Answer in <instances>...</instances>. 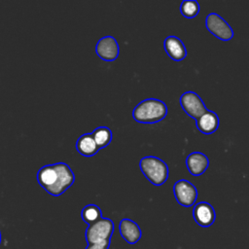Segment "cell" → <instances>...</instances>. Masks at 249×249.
I'll return each instance as SVG.
<instances>
[{
	"instance_id": "obj_4",
	"label": "cell",
	"mask_w": 249,
	"mask_h": 249,
	"mask_svg": "<svg viewBox=\"0 0 249 249\" xmlns=\"http://www.w3.org/2000/svg\"><path fill=\"white\" fill-rule=\"evenodd\" d=\"M114 232V223L109 218H101L97 222L89 225L85 237L88 245L103 242H111V237Z\"/></svg>"
},
{
	"instance_id": "obj_9",
	"label": "cell",
	"mask_w": 249,
	"mask_h": 249,
	"mask_svg": "<svg viewBox=\"0 0 249 249\" xmlns=\"http://www.w3.org/2000/svg\"><path fill=\"white\" fill-rule=\"evenodd\" d=\"M193 216L196 223L203 228L210 227L216 219V213L213 206L206 201L197 202L194 206Z\"/></svg>"
},
{
	"instance_id": "obj_10",
	"label": "cell",
	"mask_w": 249,
	"mask_h": 249,
	"mask_svg": "<svg viewBox=\"0 0 249 249\" xmlns=\"http://www.w3.org/2000/svg\"><path fill=\"white\" fill-rule=\"evenodd\" d=\"M186 166L192 175L199 176L208 168L209 160L201 152H193L186 159Z\"/></svg>"
},
{
	"instance_id": "obj_13",
	"label": "cell",
	"mask_w": 249,
	"mask_h": 249,
	"mask_svg": "<svg viewBox=\"0 0 249 249\" xmlns=\"http://www.w3.org/2000/svg\"><path fill=\"white\" fill-rule=\"evenodd\" d=\"M196 127L203 134H211L219 127L218 115L210 110H207L196 120Z\"/></svg>"
},
{
	"instance_id": "obj_19",
	"label": "cell",
	"mask_w": 249,
	"mask_h": 249,
	"mask_svg": "<svg viewBox=\"0 0 249 249\" xmlns=\"http://www.w3.org/2000/svg\"><path fill=\"white\" fill-rule=\"evenodd\" d=\"M0 244H1V231H0Z\"/></svg>"
},
{
	"instance_id": "obj_2",
	"label": "cell",
	"mask_w": 249,
	"mask_h": 249,
	"mask_svg": "<svg viewBox=\"0 0 249 249\" xmlns=\"http://www.w3.org/2000/svg\"><path fill=\"white\" fill-rule=\"evenodd\" d=\"M167 115V106L157 98H147L139 102L132 111L133 119L140 124H155Z\"/></svg>"
},
{
	"instance_id": "obj_11",
	"label": "cell",
	"mask_w": 249,
	"mask_h": 249,
	"mask_svg": "<svg viewBox=\"0 0 249 249\" xmlns=\"http://www.w3.org/2000/svg\"><path fill=\"white\" fill-rule=\"evenodd\" d=\"M163 47L168 56L175 61L183 60L187 56L186 47L181 39H179L177 36H167L164 39Z\"/></svg>"
},
{
	"instance_id": "obj_6",
	"label": "cell",
	"mask_w": 249,
	"mask_h": 249,
	"mask_svg": "<svg viewBox=\"0 0 249 249\" xmlns=\"http://www.w3.org/2000/svg\"><path fill=\"white\" fill-rule=\"evenodd\" d=\"M179 102L185 113L196 121L208 110L200 96L192 90L184 92L180 96Z\"/></svg>"
},
{
	"instance_id": "obj_14",
	"label": "cell",
	"mask_w": 249,
	"mask_h": 249,
	"mask_svg": "<svg viewBox=\"0 0 249 249\" xmlns=\"http://www.w3.org/2000/svg\"><path fill=\"white\" fill-rule=\"evenodd\" d=\"M76 150L84 157H92L100 149L96 145L91 133L81 135L76 142Z\"/></svg>"
},
{
	"instance_id": "obj_12",
	"label": "cell",
	"mask_w": 249,
	"mask_h": 249,
	"mask_svg": "<svg viewBox=\"0 0 249 249\" xmlns=\"http://www.w3.org/2000/svg\"><path fill=\"white\" fill-rule=\"evenodd\" d=\"M119 231L122 237L129 244H135L141 238L142 232L137 223L124 218L119 224Z\"/></svg>"
},
{
	"instance_id": "obj_7",
	"label": "cell",
	"mask_w": 249,
	"mask_h": 249,
	"mask_svg": "<svg viewBox=\"0 0 249 249\" xmlns=\"http://www.w3.org/2000/svg\"><path fill=\"white\" fill-rule=\"evenodd\" d=\"M173 194L177 202L184 207H191L197 197V190L193 183L188 180H178L173 186Z\"/></svg>"
},
{
	"instance_id": "obj_15",
	"label": "cell",
	"mask_w": 249,
	"mask_h": 249,
	"mask_svg": "<svg viewBox=\"0 0 249 249\" xmlns=\"http://www.w3.org/2000/svg\"><path fill=\"white\" fill-rule=\"evenodd\" d=\"M91 135L99 149L107 147L112 141V131L107 126H98L92 132Z\"/></svg>"
},
{
	"instance_id": "obj_1",
	"label": "cell",
	"mask_w": 249,
	"mask_h": 249,
	"mask_svg": "<svg viewBox=\"0 0 249 249\" xmlns=\"http://www.w3.org/2000/svg\"><path fill=\"white\" fill-rule=\"evenodd\" d=\"M37 181L50 195L58 196L73 185L75 175L66 163L57 162L41 167L37 172Z\"/></svg>"
},
{
	"instance_id": "obj_3",
	"label": "cell",
	"mask_w": 249,
	"mask_h": 249,
	"mask_svg": "<svg viewBox=\"0 0 249 249\" xmlns=\"http://www.w3.org/2000/svg\"><path fill=\"white\" fill-rule=\"evenodd\" d=\"M139 167L144 176L155 186H161L168 178V166L160 158L147 156L140 160Z\"/></svg>"
},
{
	"instance_id": "obj_8",
	"label": "cell",
	"mask_w": 249,
	"mask_h": 249,
	"mask_svg": "<svg viewBox=\"0 0 249 249\" xmlns=\"http://www.w3.org/2000/svg\"><path fill=\"white\" fill-rule=\"evenodd\" d=\"M95 53L105 61H114L119 56V44L113 36H104L98 40L95 46Z\"/></svg>"
},
{
	"instance_id": "obj_5",
	"label": "cell",
	"mask_w": 249,
	"mask_h": 249,
	"mask_svg": "<svg viewBox=\"0 0 249 249\" xmlns=\"http://www.w3.org/2000/svg\"><path fill=\"white\" fill-rule=\"evenodd\" d=\"M205 26L211 34L222 41H230L234 35L231 25L216 13H210L206 17Z\"/></svg>"
},
{
	"instance_id": "obj_18",
	"label": "cell",
	"mask_w": 249,
	"mask_h": 249,
	"mask_svg": "<svg viewBox=\"0 0 249 249\" xmlns=\"http://www.w3.org/2000/svg\"><path fill=\"white\" fill-rule=\"evenodd\" d=\"M110 242H103L97 244H89L86 247V249H109Z\"/></svg>"
},
{
	"instance_id": "obj_16",
	"label": "cell",
	"mask_w": 249,
	"mask_h": 249,
	"mask_svg": "<svg viewBox=\"0 0 249 249\" xmlns=\"http://www.w3.org/2000/svg\"><path fill=\"white\" fill-rule=\"evenodd\" d=\"M81 217L85 223L91 225L102 218V212L97 205L88 204L82 209Z\"/></svg>"
},
{
	"instance_id": "obj_17",
	"label": "cell",
	"mask_w": 249,
	"mask_h": 249,
	"mask_svg": "<svg viewBox=\"0 0 249 249\" xmlns=\"http://www.w3.org/2000/svg\"><path fill=\"white\" fill-rule=\"evenodd\" d=\"M199 4L196 0H185L180 5L181 14L187 18H193L199 13Z\"/></svg>"
}]
</instances>
